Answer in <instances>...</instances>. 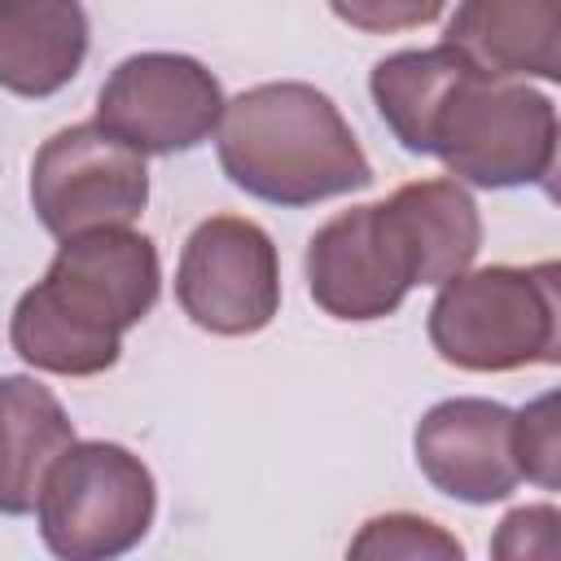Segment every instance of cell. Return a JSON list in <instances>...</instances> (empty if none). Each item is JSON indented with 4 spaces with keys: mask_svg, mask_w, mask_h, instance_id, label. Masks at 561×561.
<instances>
[{
    "mask_svg": "<svg viewBox=\"0 0 561 561\" xmlns=\"http://www.w3.org/2000/svg\"><path fill=\"white\" fill-rule=\"evenodd\" d=\"M158 250L131 224L66 237L44 280H35L9 320L13 351L57 377H96L118 364L123 333L158 302Z\"/></svg>",
    "mask_w": 561,
    "mask_h": 561,
    "instance_id": "1",
    "label": "cell"
},
{
    "mask_svg": "<svg viewBox=\"0 0 561 561\" xmlns=\"http://www.w3.org/2000/svg\"><path fill=\"white\" fill-rule=\"evenodd\" d=\"M215 149L224 175L272 206H316L373 184L342 110L311 83L280 79L224 101Z\"/></svg>",
    "mask_w": 561,
    "mask_h": 561,
    "instance_id": "2",
    "label": "cell"
},
{
    "mask_svg": "<svg viewBox=\"0 0 561 561\" xmlns=\"http://www.w3.org/2000/svg\"><path fill=\"white\" fill-rule=\"evenodd\" d=\"M430 342L443 364L465 373H513L526 364H557V263H495L456 272L451 280H443L430 307Z\"/></svg>",
    "mask_w": 561,
    "mask_h": 561,
    "instance_id": "3",
    "label": "cell"
},
{
    "mask_svg": "<svg viewBox=\"0 0 561 561\" xmlns=\"http://www.w3.org/2000/svg\"><path fill=\"white\" fill-rule=\"evenodd\" d=\"M158 513L149 465L123 443H70L44 473L35 522L48 552L66 561H110L131 552Z\"/></svg>",
    "mask_w": 561,
    "mask_h": 561,
    "instance_id": "4",
    "label": "cell"
},
{
    "mask_svg": "<svg viewBox=\"0 0 561 561\" xmlns=\"http://www.w3.org/2000/svg\"><path fill=\"white\" fill-rule=\"evenodd\" d=\"M430 153L478 188L539 184L557 158V105L526 83L469 70L430 127Z\"/></svg>",
    "mask_w": 561,
    "mask_h": 561,
    "instance_id": "5",
    "label": "cell"
},
{
    "mask_svg": "<svg viewBox=\"0 0 561 561\" xmlns=\"http://www.w3.org/2000/svg\"><path fill=\"white\" fill-rule=\"evenodd\" d=\"M31 206L57 241L136 224L149 206L145 153L110 136L101 123L61 127L31 162Z\"/></svg>",
    "mask_w": 561,
    "mask_h": 561,
    "instance_id": "6",
    "label": "cell"
},
{
    "mask_svg": "<svg viewBox=\"0 0 561 561\" xmlns=\"http://www.w3.org/2000/svg\"><path fill=\"white\" fill-rule=\"evenodd\" d=\"M180 311L215 337H250L280 311V259L272 237L241 215L202 219L175 267Z\"/></svg>",
    "mask_w": 561,
    "mask_h": 561,
    "instance_id": "7",
    "label": "cell"
},
{
    "mask_svg": "<svg viewBox=\"0 0 561 561\" xmlns=\"http://www.w3.org/2000/svg\"><path fill=\"white\" fill-rule=\"evenodd\" d=\"M224 114L219 79L184 53H136L110 70L96 123L136 153H184L215 136Z\"/></svg>",
    "mask_w": 561,
    "mask_h": 561,
    "instance_id": "8",
    "label": "cell"
},
{
    "mask_svg": "<svg viewBox=\"0 0 561 561\" xmlns=\"http://www.w3.org/2000/svg\"><path fill=\"white\" fill-rule=\"evenodd\" d=\"M311 302L333 320H386L416 289L408 250L381 202L333 215L307 241Z\"/></svg>",
    "mask_w": 561,
    "mask_h": 561,
    "instance_id": "9",
    "label": "cell"
},
{
    "mask_svg": "<svg viewBox=\"0 0 561 561\" xmlns=\"http://www.w3.org/2000/svg\"><path fill=\"white\" fill-rule=\"evenodd\" d=\"M412 451L425 482L460 504H500L522 482L513 456V412L495 399L434 403L416 421Z\"/></svg>",
    "mask_w": 561,
    "mask_h": 561,
    "instance_id": "10",
    "label": "cell"
},
{
    "mask_svg": "<svg viewBox=\"0 0 561 561\" xmlns=\"http://www.w3.org/2000/svg\"><path fill=\"white\" fill-rule=\"evenodd\" d=\"M443 44L491 79H557L561 0H460Z\"/></svg>",
    "mask_w": 561,
    "mask_h": 561,
    "instance_id": "11",
    "label": "cell"
},
{
    "mask_svg": "<svg viewBox=\"0 0 561 561\" xmlns=\"http://www.w3.org/2000/svg\"><path fill=\"white\" fill-rule=\"evenodd\" d=\"M88 57L79 0H0V88L26 101L61 92Z\"/></svg>",
    "mask_w": 561,
    "mask_h": 561,
    "instance_id": "12",
    "label": "cell"
},
{
    "mask_svg": "<svg viewBox=\"0 0 561 561\" xmlns=\"http://www.w3.org/2000/svg\"><path fill=\"white\" fill-rule=\"evenodd\" d=\"M381 206L408 250L416 285H443L478 259L482 219L460 180H416L394 188Z\"/></svg>",
    "mask_w": 561,
    "mask_h": 561,
    "instance_id": "13",
    "label": "cell"
},
{
    "mask_svg": "<svg viewBox=\"0 0 561 561\" xmlns=\"http://www.w3.org/2000/svg\"><path fill=\"white\" fill-rule=\"evenodd\" d=\"M75 443L61 399L35 377H0V513H35L48 465Z\"/></svg>",
    "mask_w": 561,
    "mask_h": 561,
    "instance_id": "14",
    "label": "cell"
},
{
    "mask_svg": "<svg viewBox=\"0 0 561 561\" xmlns=\"http://www.w3.org/2000/svg\"><path fill=\"white\" fill-rule=\"evenodd\" d=\"M473 66L451 48H403L373 66L368 92L386 127L408 153H430V127L447 101V92L469 75Z\"/></svg>",
    "mask_w": 561,
    "mask_h": 561,
    "instance_id": "15",
    "label": "cell"
},
{
    "mask_svg": "<svg viewBox=\"0 0 561 561\" xmlns=\"http://www.w3.org/2000/svg\"><path fill=\"white\" fill-rule=\"evenodd\" d=\"M351 557H403V561H425V557H443V561H460L465 548L456 535H447L438 522L430 517H416V513H386V517H373L364 522V530L351 539L346 548Z\"/></svg>",
    "mask_w": 561,
    "mask_h": 561,
    "instance_id": "16",
    "label": "cell"
},
{
    "mask_svg": "<svg viewBox=\"0 0 561 561\" xmlns=\"http://www.w3.org/2000/svg\"><path fill=\"white\" fill-rule=\"evenodd\" d=\"M513 456L522 478L539 482L543 491L557 486V394H539L535 403H526L522 412H513Z\"/></svg>",
    "mask_w": 561,
    "mask_h": 561,
    "instance_id": "17",
    "label": "cell"
},
{
    "mask_svg": "<svg viewBox=\"0 0 561 561\" xmlns=\"http://www.w3.org/2000/svg\"><path fill=\"white\" fill-rule=\"evenodd\" d=\"M337 22L364 31V35H394V31H416L430 26L447 0H329Z\"/></svg>",
    "mask_w": 561,
    "mask_h": 561,
    "instance_id": "18",
    "label": "cell"
},
{
    "mask_svg": "<svg viewBox=\"0 0 561 561\" xmlns=\"http://www.w3.org/2000/svg\"><path fill=\"white\" fill-rule=\"evenodd\" d=\"M557 508L552 504H530V508H513L495 539L491 552L495 557H552L557 552Z\"/></svg>",
    "mask_w": 561,
    "mask_h": 561,
    "instance_id": "19",
    "label": "cell"
}]
</instances>
